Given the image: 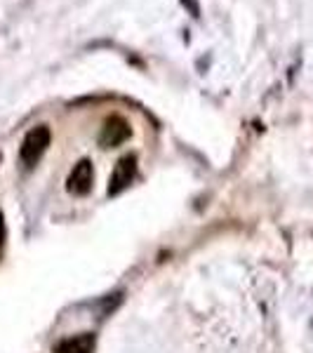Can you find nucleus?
Wrapping results in <instances>:
<instances>
[{
  "instance_id": "nucleus-1",
  "label": "nucleus",
  "mask_w": 313,
  "mask_h": 353,
  "mask_svg": "<svg viewBox=\"0 0 313 353\" xmlns=\"http://www.w3.org/2000/svg\"><path fill=\"white\" fill-rule=\"evenodd\" d=\"M50 139H52V134H50L48 125H38V128L28 130V134L24 137V141H21V146H19L21 163H24L26 168H33V165L43 158V153L48 151Z\"/></svg>"
},
{
  "instance_id": "nucleus-2",
  "label": "nucleus",
  "mask_w": 313,
  "mask_h": 353,
  "mask_svg": "<svg viewBox=\"0 0 313 353\" xmlns=\"http://www.w3.org/2000/svg\"><path fill=\"white\" fill-rule=\"evenodd\" d=\"M130 134H132L130 123L121 116H113L104 123V128H101L99 146L101 149H116V146H121L130 139Z\"/></svg>"
},
{
  "instance_id": "nucleus-3",
  "label": "nucleus",
  "mask_w": 313,
  "mask_h": 353,
  "mask_svg": "<svg viewBox=\"0 0 313 353\" xmlns=\"http://www.w3.org/2000/svg\"><path fill=\"white\" fill-rule=\"evenodd\" d=\"M92 179H94L92 163H90L88 158H83L81 163L73 165L71 174H68L66 191L73 193V196H88L90 189H92Z\"/></svg>"
},
{
  "instance_id": "nucleus-4",
  "label": "nucleus",
  "mask_w": 313,
  "mask_h": 353,
  "mask_svg": "<svg viewBox=\"0 0 313 353\" xmlns=\"http://www.w3.org/2000/svg\"><path fill=\"white\" fill-rule=\"evenodd\" d=\"M137 174V158L134 156H125L118 161L116 170H113L111 179H109V196H118L121 191H125L130 186V181Z\"/></svg>"
},
{
  "instance_id": "nucleus-5",
  "label": "nucleus",
  "mask_w": 313,
  "mask_h": 353,
  "mask_svg": "<svg viewBox=\"0 0 313 353\" xmlns=\"http://www.w3.org/2000/svg\"><path fill=\"white\" fill-rule=\"evenodd\" d=\"M54 353H92L94 351V334L92 332H81L73 337L61 339L59 344H54Z\"/></svg>"
},
{
  "instance_id": "nucleus-6",
  "label": "nucleus",
  "mask_w": 313,
  "mask_h": 353,
  "mask_svg": "<svg viewBox=\"0 0 313 353\" xmlns=\"http://www.w3.org/2000/svg\"><path fill=\"white\" fill-rule=\"evenodd\" d=\"M5 236H8V229H5V217H3V212H0V248L5 245Z\"/></svg>"
}]
</instances>
